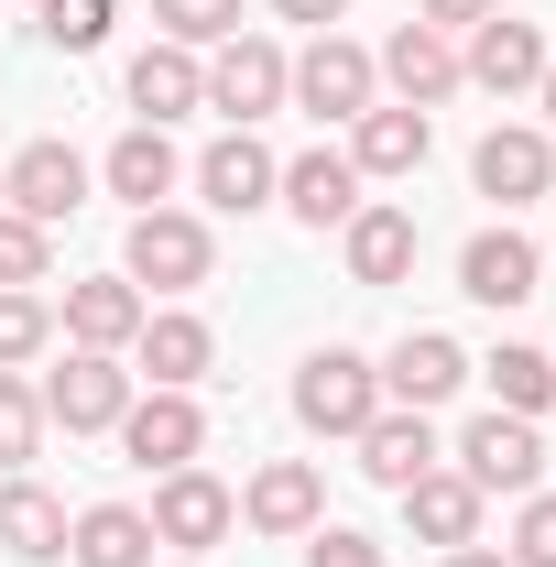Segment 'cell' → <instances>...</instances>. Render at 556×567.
Returning <instances> with one entry per match:
<instances>
[{
	"instance_id": "cell-29",
	"label": "cell",
	"mask_w": 556,
	"mask_h": 567,
	"mask_svg": "<svg viewBox=\"0 0 556 567\" xmlns=\"http://www.w3.org/2000/svg\"><path fill=\"white\" fill-rule=\"evenodd\" d=\"M44 350H55V306L33 284H0V371H33Z\"/></svg>"
},
{
	"instance_id": "cell-9",
	"label": "cell",
	"mask_w": 556,
	"mask_h": 567,
	"mask_svg": "<svg viewBox=\"0 0 556 567\" xmlns=\"http://www.w3.org/2000/svg\"><path fill=\"white\" fill-rule=\"evenodd\" d=\"M470 186H481L491 208H535V197L556 186V142L524 132V121H491L481 153H470Z\"/></svg>"
},
{
	"instance_id": "cell-13",
	"label": "cell",
	"mask_w": 556,
	"mask_h": 567,
	"mask_svg": "<svg viewBox=\"0 0 556 567\" xmlns=\"http://www.w3.org/2000/svg\"><path fill=\"white\" fill-rule=\"evenodd\" d=\"M371 76H393L404 110H436V99L470 87V76H459V33H436V22H393V44L371 55Z\"/></svg>"
},
{
	"instance_id": "cell-11",
	"label": "cell",
	"mask_w": 556,
	"mask_h": 567,
	"mask_svg": "<svg viewBox=\"0 0 556 567\" xmlns=\"http://www.w3.org/2000/svg\"><path fill=\"white\" fill-rule=\"evenodd\" d=\"M110 436L132 447V470L164 481V470H186V458L208 447V415H197V393H132V415L110 425Z\"/></svg>"
},
{
	"instance_id": "cell-34",
	"label": "cell",
	"mask_w": 556,
	"mask_h": 567,
	"mask_svg": "<svg viewBox=\"0 0 556 567\" xmlns=\"http://www.w3.org/2000/svg\"><path fill=\"white\" fill-rule=\"evenodd\" d=\"M502 557H513V567H556V492H524L513 535H502Z\"/></svg>"
},
{
	"instance_id": "cell-16",
	"label": "cell",
	"mask_w": 556,
	"mask_h": 567,
	"mask_svg": "<svg viewBox=\"0 0 556 567\" xmlns=\"http://www.w3.org/2000/svg\"><path fill=\"white\" fill-rule=\"evenodd\" d=\"M459 382H470V350H459L447 328H404L393 360H382V404H415V415H436Z\"/></svg>"
},
{
	"instance_id": "cell-26",
	"label": "cell",
	"mask_w": 556,
	"mask_h": 567,
	"mask_svg": "<svg viewBox=\"0 0 556 567\" xmlns=\"http://www.w3.org/2000/svg\"><path fill=\"white\" fill-rule=\"evenodd\" d=\"M66 567H153L142 502H87V513L66 524Z\"/></svg>"
},
{
	"instance_id": "cell-8",
	"label": "cell",
	"mask_w": 556,
	"mask_h": 567,
	"mask_svg": "<svg viewBox=\"0 0 556 567\" xmlns=\"http://www.w3.org/2000/svg\"><path fill=\"white\" fill-rule=\"evenodd\" d=\"M0 208H22L33 229H66L87 208V164H76L66 142H22L11 164H0Z\"/></svg>"
},
{
	"instance_id": "cell-38",
	"label": "cell",
	"mask_w": 556,
	"mask_h": 567,
	"mask_svg": "<svg viewBox=\"0 0 556 567\" xmlns=\"http://www.w3.org/2000/svg\"><path fill=\"white\" fill-rule=\"evenodd\" d=\"M447 567H513L502 546H447Z\"/></svg>"
},
{
	"instance_id": "cell-2",
	"label": "cell",
	"mask_w": 556,
	"mask_h": 567,
	"mask_svg": "<svg viewBox=\"0 0 556 567\" xmlns=\"http://www.w3.org/2000/svg\"><path fill=\"white\" fill-rule=\"evenodd\" d=\"M447 458H459V481H470V492H546V436H535V415H502V404H491V415H470L459 425V447H447Z\"/></svg>"
},
{
	"instance_id": "cell-37",
	"label": "cell",
	"mask_w": 556,
	"mask_h": 567,
	"mask_svg": "<svg viewBox=\"0 0 556 567\" xmlns=\"http://www.w3.org/2000/svg\"><path fill=\"white\" fill-rule=\"evenodd\" d=\"M274 11H284V22H306V33H339L349 0H274Z\"/></svg>"
},
{
	"instance_id": "cell-32",
	"label": "cell",
	"mask_w": 556,
	"mask_h": 567,
	"mask_svg": "<svg viewBox=\"0 0 556 567\" xmlns=\"http://www.w3.org/2000/svg\"><path fill=\"white\" fill-rule=\"evenodd\" d=\"M55 274V229H33L22 208H0V284H44Z\"/></svg>"
},
{
	"instance_id": "cell-25",
	"label": "cell",
	"mask_w": 556,
	"mask_h": 567,
	"mask_svg": "<svg viewBox=\"0 0 556 567\" xmlns=\"http://www.w3.org/2000/svg\"><path fill=\"white\" fill-rule=\"evenodd\" d=\"M339 251H349V284H404L415 274V218L382 208V197H360V218L339 229Z\"/></svg>"
},
{
	"instance_id": "cell-23",
	"label": "cell",
	"mask_w": 556,
	"mask_h": 567,
	"mask_svg": "<svg viewBox=\"0 0 556 567\" xmlns=\"http://www.w3.org/2000/svg\"><path fill=\"white\" fill-rule=\"evenodd\" d=\"M132 110L164 132V121H186V110H208V55H186V44H142L132 55Z\"/></svg>"
},
{
	"instance_id": "cell-3",
	"label": "cell",
	"mask_w": 556,
	"mask_h": 567,
	"mask_svg": "<svg viewBox=\"0 0 556 567\" xmlns=\"http://www.w3.org/2000/svg\"><path fill=\"white\" fill-rule=\"evenodd\" d=\"M371 415H382V360L306 350V371H295V425H306V436H360Z\"/></svg>"
},
{
	"instance_id": "cell-15",
	"label": "cell",
	"mask_w": 556,
	"mask_h": 567,
	"mask_svg": "<svg viewBox=\"0 0 556 567\" xmlns=\"http://www.w3.org/2000/svg\"><path fill=\"white\" fill-rule=\"evenodd\" d=\"M459 295H470V306H535V295H546V251H535L524 229H481V240L459 251Z\"/></svg>"
},
{
	"instance_id": "cell-14",
	"label": "cell",
	"mask_w": 556,
	"mask_h": 567,
	"mask_svg": "<svg viewBox=\"0 0 556 567\" xmlns=\"http://www.w3.org/2000/svg\"><path fill=\"white\" fill-rule=\"evenodd\" d=\"M142 317H153V306H142V284H132V274H87V284H66V306H55L66 350H110V360L142 339Z\"/></svg>"
},
{
	"instance_id": "cell-18",
	"label": "cell",
	"mask_w": 556,
	"mask_h": 567,
	"mask_svg": "<svg viewBox=\"0 0 556 567\" xmlns=\"http://www.w3.org/2000/svg\"><path fill=\"white\" fill-rule=\"evenodd\" d=\"M99 186H110V197H121V208H175V186H186V153H175V142L153 132V121H132V132L110 142V164H99Z\"/></svg>"
},
{
	"instance_id": "cell-31",
	"label": "cell",
	"mask_w": 556,
	"mask_h": 567,
	"mask_svg": "<svg viewBox=\"0 0 556 567\" xmlns=\"http://www.w3.org/2000/svg\"><path fill=\"white\" fill-rule=\"evenodd\" d=\"M153 22H164V44H186V55H208L240 33V0H153Z\"/></svg>"
},
{
	"instance_id": "cell-33",
	"label": "cell",
	"mask_w": 556,
	"mask_h": 567,
	"mask_svg": "<svg viewBox=\"0 0 556 567\" xmlns=\"http://www.w3.org/2000/svg\"><path fill=\"white\" fill-rule=\"evenodd\" d=\"M44 44L55 55H99L110 44V0H44Z\"/></svg>"
},
{
	"instance_id": "cell-12",
	"label": "cell",
	"mask_w": 556,
	"mask_h": 567,
	"mask_svg": "<svg viewBox=\"0 0 556 567\" xmlns=\"http://www.w3.org/2000/svg\"><path fill=\"white\" fill-rule=\"evenodd\" d=\"M240 524H251V535H295V546H306V535L328 524V481H317V458H262V470H251V492H240Z\"/></svg>"
},
{
	"instance_id": "cell-5",
	"label": "cell",
	"mask_w": 556,
	"mask_h": 567,
	"mask_svg": "<svg viewBox=\"0 0 556 567\" xmlns=\"http://www.w3.org/2000/svg\"><path fill=\"white\" fill-rule=\"evenodd\" d=\"M142 524H153V546H175V557H208L218 535L240 524V492H229L218 470H197V458H186V470H164V481H153V513H142Z\"/></svg>"
},
{
	"instance_id": "cell-35",
	"label": "cell",
	"mask_w": 556,
	"mask_h": 567,
	"mask_svg": "<svg viewBox=\"0 0 556 567\" xmlns=\"http://www.w3.org/2000/svg\"><path fill=\"white\" fill-rule=\"evenodd\" d=\"M306 567H393V557H382L360 524H317V535H306Z\"/></svg>"
},
{
	"instance_id": "cell-17",
	"label": "cell",
	"mask_w": 556,
	"mask_h": 567,
	"mask_svg": "<svg viewBox=\"0 0 556 567\" xmlns=\"http://www.w3.org/2000/svg\"><path fill=\"white\" fill-rule=\"evenodd\" d=\"M132 360H142L132 382H153V393H197V382H208V360H218V339H208V317L164 306V317H142Z\"/></svg>"
},
{
	"instance_id": "cell-36",
	"label": "cell",
	"mask_w": 556,
	"mask_h": 567,
	"mask_svg": "<svg viewBox=\"0 0 556 567\" xmlns=\"http://www.w3.org/2000/svg\"><path fill=\"white\" fill-rule=\"evenodd\" d=\"M491 11H502V0H415V22H436V33H470Z\"/></svg>"
},
{
	"instance_id": "cell-10",
	"label": "cell",
	"mask_w": 556,
	"mask_h": 567,
	"mask_svg": "<svg viewBox=\"0 0 556 567\" xmlns=\"http://www.w3.org/2000/svg\"><path fill=\"white\" fill-rule=\"evenodd\" d=\"M546 33L535 22H513V11H491V22H470V44H459V76L470 87H491V99H524L535 76H546Z\"/></svg>"
},
{
	"instance_id": "cell-41",
	"label": "cell",
	"mask_w": 556,
	"mask_h": 567,
	"mask_svg": "<svg viewBox=\"0 0 556 567\" xmlns=\"http://www.w3.org/2000/svg\"><path fill=\"white\" fill-rule=\"evenodd\" d=\"M546 360H556V350H546Z\"/></svg>"
},
{
	"instance_id": "cell-1",
	"label": "cell",
	"mask_w": 556,
	"mask_h": 567,
	"mask_svg": "<svg viewBox=\"0 0 556 567\" xmlns=\"http://www.w3.org/2000/svg\"><path fill=\"white\" fill-rule=\"evenodd\" d=\"M121 274L153 284V295H197V284L218 274L208 218H197V208H142V218H132V240H121Z\"/></svg>"
},
{
	"instance_id": "cell-22",
	"label": "cell",
	"mask_w": 556,
	"mask_h": 567,
	"mask_svg": "<svg viewBox=\"0 0 556 567\" xmlns=\"http://www.w3.org/2000/svg\"><path fill=\"white\" fill-rule=\"evenodd\" d=\"M274 197L306 218V229H349V218H360V164L317 142V153H295V164H284V186H274Z\"/></svg>"
},
{
	"instance_id": "cell-21",
	"label": "cell",
	"mask_w": 556,
	"mask_h": 567,
	"mask_svg": "<svg viewBox=\"0 0 556 567\" xmlns=\"http://www.w3.org/2000/svg\"><path fill=\"white\" fill-rule=\"evenodd\" d=\"M349 447H360V470H371L382 492H404V481H425V470L447 458V447H436V415H415V404H382Z\"/></svg>"
},
{
	"instance_id": "cell-28",
	"label": "cell",
	"mask_w": 556,
	"mask_h": 567,
	"mask_svg": "<svg viewBox=\"0 0 556 567\" xmlns=\"http://www.w3.org/2000/svg\"><path fill=\"white\" fill-rule=\"evenodd\" d=\"M481 371H491V404H502V415H546V404H556V360L524 350V339H502Z\"/></svg>"
},
{
	"instance_id": "cell-6",
	"label": "cell",
	"mask_w": 556,
	"mask_h": 567,
	"mask_svg": "<svg viewBox=\"0 0 556 567\" xmlns=\"http://www.w3.org/2000/svg\"><path fill=\"white\" fill-rule=\"evenodd\" d=\"M284 99H295V110H317V121H360V110H371V99H382V76H371V55H360V44H349V33H317V44H306V55H295V66H284Z\"/></svg>"
},
{
	"instance_id": "cell-4",
	"label": "cell",
	"mask_w": 556,
	"mask_h": 567,
	"mask_svg": "<svg viewBox=\"0 0 556 567\" xmlns=\"http://www.w3.org/2000/svg\"><path fill=\"white\" fill-rule=\"evenodd\" d=\"M284 66H295V55H284L274 33H251V22H240L229 44H208V110L229 121V132L274 121V110H284Z\"/></svg>"
},
{
	"instance_id": "cell-24",
	"label": "cell",
	"mask_w": 556,
	"mask_h": 567,
	"mask_svg": "<svg viewBox=\"0 0 556 567\" xmlns=\"http://www.w3.org/2000/svg\"><path fill=\"white\" fill-rule=\"evenodd\" d=\"M393 502H404V524H415L425 546H481V513H491V502L470 492V481H459L447 458H436L425 481H404V492H393Z\"/></svg>"
},
{
	"instance_id": "cell-40",
	"label": "cell",
	"mask_w": 556,
	"mask_h": 567,
	"mask_svg": "<svg viewBox=\"0 0 556 567\" xmlns=\"http://www.w3.org/2000/svg\"><path fill=\"white\" fill-rule=\"evenodd\" d=\"M175 567H208V557H175Z\"/></svg>"
},
{
	"instance_id": "cell-27",
	"label": "cell",
	"mask_w": 556,
	"mask_h": 567,
	"mask_svg": "<svg viewBox=\"0 0 556 567\" xmlns=\"http://www.w3.org/2000/svg\"><path fill=\"white\" fill-rule=\"evenodd\" d=\"M66 502L44 492V481H22V470H11V481H0V546H11V557H33V567H55L66 557Z\"/></svg>"
},
{
	"instance_id": "cell-7",
	"label": "cell",
	"mask_w": 556,
	"mask_h": 567,
	"mask_svg": "<svg viewBox=\"0 0 556 567\" xmlns=\"http://www.w3.org/2000/svg\"><path fill=\"white\" fill-rule=\"evenodd\" d=\"M33 393H44V425H66V436H110L132 415V371L110 350H66V371H44Z\"/></svg>"
},
{
	"instance_id": "cell-30",
	"label": "cell",
	"mask_w": 556,
	"mask_h": 567,
	"mask_svg": "<svg viewBox=\"0 0 556 567\" xmlns=\"http://www.w3.org/2000/svg\"><path fill=\"white\" fill-rule=\"evenodd\" d=\"M44 436H55V425H44V393H33L22 371H0V470H22Z\"/></svg>"
},
{
	"instance_id": "cell-39",
	"label": "cell",
	"mask_w": 556,
	"mask_h": 567,
	"mask_svg": "<svg viewBox=\"0 0 556 567\" xmlns=\"http://www.w3.org/2000/svg\"><path fill=\"white\" fill-rule=\"evenodd\" d=\"M535 99H546V121H556V55H546V76H535Z\"/></svg>"
},
{
	"instance_id": "cell-19",
	"label": "cell",
	"mask_w": 556,
	"mask_h": 567,
	"mask_svg": "<svg viewBox=\"0 0 556 567\" xmlns=\"http://www.w3.org/2000/svg\"><path fill=\"white\" fill-rule=\"evenodd\" d=\"M339 153L360 164V186H371V175H415L425 153H436V121H425V110H404V99H371V110L349 121Z\"/></svg>"
},
{
	"instance_id": "cell-20",
	"label": "cell",
	"mask_w": 556,
	"mask_h": 567,
	"mask_svg": "<svg viewBox=\"0 0 556 567\" xmlns=\"http://www.w3.org/2000/svg\"><path fill=\"white\" fill-rule=\"evenodd\" d=\"M274 186H284V164L262 153L251 132H218L208 153H197V197H208L218 218H251V208H274Z\"/></svg>"
}]
</instances>
